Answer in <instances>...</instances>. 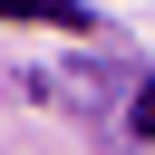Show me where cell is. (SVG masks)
<instances>
[{
  "label": "cell",
  "mask_w": 155,
  "mask_h": 155,
  "mask_svg": "<svg viewBox=\"0 0 155 155\" xmlns=\"http://www.w3.org/2000/svg\"><path fill=\"white\" fill-rule=\"evenodd\" d=\"M0 19H48V29H87V0H0Z\"/></svg>",
  "instance_id": "6da1fadb"
},
{
  "label": "cell",
  "mask_w": 155,
  "mask_h": 155,
  "mask_svg": "<svg viewBox=\"0 0 155 155\" xmlns=\"http://www.w3.org/2000/svg\"><path fill=\"white\" fill-rule=\"evenodd\" d=\"M126 126H136V136H155V87H136V107H126Z\"/></svg>",
  "instance_id": "7a4b0ae2"
}]
</instances>
